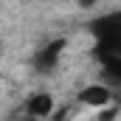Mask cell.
I'll use <instances>...</instances> for the list:
<instances>
[{"instance_id": "5b68a950", "label": "cell", "mask_w": 121, "mask_h": 121, "mask_svg": "<svg viewBox=\"0 0 121 121\" xmlns=\"http://www.w3.org/2000/svg\"><path fill=\"white\" fill-rule=\"evenodd\" d=\"M110 99H113V93L107 90L104 85H87L85 90L79 93V101L85 107H96V110H104L110 104Z\"/></svg>"}, {"instance_id": "3957f363", "label": "cell", "mask_w": 121, "mask_h": 121, "mask_svg": "<svg viewBox=\"0 0 121 121\" xmlns=\"http://www.w3.org/2000/svg\"><path fill=\"white\" fill-rule=\"evenodd\" d=\"M93 34L99 37V42H121V11L99 17L93 23Z\"/></svg>"}, {"instance_id": "7a4b0ae2", "label": "cell", "mask_w": 121, "mask_h": 121, "mask_svg": "<svg viewBox=\"0 0 121 121\" xmlns=\"http://www.w3.org/2000/svg\"><path fill=\"white\" fill-rule=\"evenodd\" d=\"M96 54L101 59L104 76L121 85V42H99L96 45Z\"/></svg>"}, {"instance_id": "277c9868", "label": "cell", "mask_w": 121, "mask_h": 121, "mask_svg": "<svg viewBox=\"0 0 121 121\" xmlns=\"http://www.w3.org/2000/svg\"><path fill=\"white\" fill-rule=\"evenodd\" d=\"M54 113V96L45 90L39 93H31L28 99H26V107H23V116H28V118H48Z\"/></svg>"}, {"instance_id": "6da1fadb", "label": "cell", "mask_w": 121, "mask_h": 121, "mask_svg": "<svg viewBox=\"0 0 121 121\" xmlns=\"http://www.w3.org/2000/svg\"><path fill=\"white\" fill-rule=\"evenodd\" d=\"M65 39L62 37H56V39H51V42H45L42 48H37L34 51V70L39 73V76H51L56 68H59V59H62V54H65Z\"/></svg>"}, {"instance_id": "8992f818", "label": "cell", "mask_w": 121, "mask_h": 121, "mask_svg": "<svg viewBox=\"0 0 121 121\" xmlns=\"http://www.w3.org/2000/svg\"><path fill=\"white\" fill-rule=\"evenodd\" d=\"M113 116H116V110H110V107L101 110V121H113Z\"/></svg>"}]
</instances>
